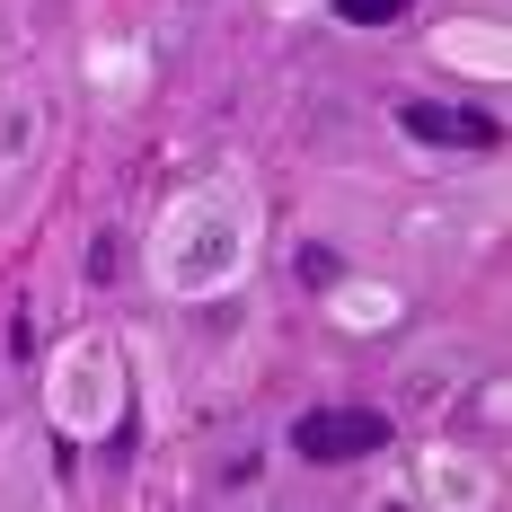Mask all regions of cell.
I'll use <instances>...</instances> for the list:
<instances>
[{"instance_id": "obj_1", "label": "cell", "mask_w": 512, "mask_h": 512, "mask_svg": "<svg viewBox=\"0 0 512 512\" xmlns=\"http://www.w3.org/2000/svg\"><path fill=\"white\" fill-rule=\"evenodd\" d=\"M292 451L318 460V468L371 460V451H389V415L380 407H301L292 415Z\"/></svg>"}, {"instance_id": "obj_2", "label": "cell", "mask_w": 512, "mask_h": 512, "mask_svg": "<svg viewBox=\"0 0 512 512\" xmlns=\"http://www.w3.org/2000/svg\"><path fill=\"white\" fill-rule=\"evenodd\" d=\"M398 133L433 142V151H495L504 142V124L486 106H433V98H398Z\"/></svg>"}, {"instance_id": "obj_3", "label": "cell", "mask_w": 512, "mask_h": 512, "mask_svg": "<svg viewBox=\"0 0 512 512\" xmlns=\"http://www.w3.org/2000/svg\"><path fill=\"white\" fill-rule=\"evenodd\" d=\"M327 9H336L345 27H398V18H407L415 0H327Z\"/></svg>"}, {"instance_id": "obj_4", "label": "cell", "mask_w": 512, "mask_h": 512, "mask_svg": "<svg viewBox=\"0 0 512 512\" xmlns=\"http://www.w3.org/2000/svg\"><path fill=\"white\" fill-rule=\"evenodd\" d=\"M292 274H301V283H336V256H327V248H301V256H292Z\"/></svg>"}]
</instances>
